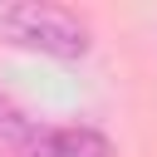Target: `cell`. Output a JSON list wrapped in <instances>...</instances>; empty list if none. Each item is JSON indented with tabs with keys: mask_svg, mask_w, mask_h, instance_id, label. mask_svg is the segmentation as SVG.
<instances>
[{
	"mask_svg": "<svg viewBox=\"0 0 157 157\" xmlns=\"http://www.w3.org/2000/svg\"><path fill=\"white\" fill-rule=\"evenodd\" d=\"M0 39L29 54H49V59H83L93 49L88 20L69 5H44V0L0 5Z\"/></svg>",
	"mask_w": 157,
	"mask_h": 157,
	"instance_id": "1",
	"label": "cell"
},
{
	"mask_svg": "<svg viewBox=\"0 0 157 157\" xmlns=\"http://www.w3.org/2000/svg\"><path fill=\"white\" fill-rule=\"evenodd\" d=\"M25 157H118L108 132H98L93 123H59V128H39Z\"/></svg>",
	"mask_w": 157,
	"mask_h": 157,
	"instance_id": "2",
	"label": "cell"
},
{
	"mask_svg": "<svg viewBox=\"0 0 157 157\" xmlns=\"http://www.w3.org/2000/svg\"><path fill=\"white\" fill-rule=\"evenodd\" d=\"M34 132H39V123H34L15 98L0 93V157H25L29 142H34Z\"/></svg>",
	"mask_w": 157,
	"mask_h": 157,
	"instance_id": "3",
	"label": "cell"
}]
</instances>
